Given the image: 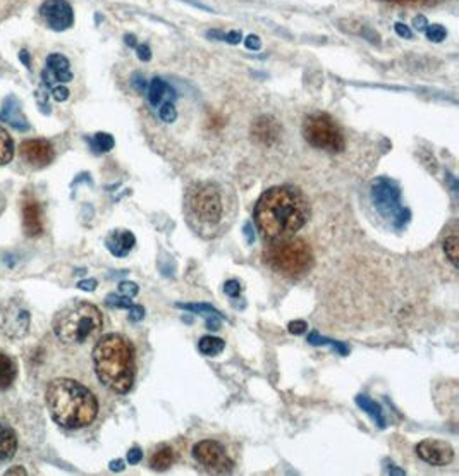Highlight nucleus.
<instances>
[{
    "instance_id": "nucleus-1",
    "label": "nucleus",
    "mask_w": 459,
    "mask_h": 476,
    "mask_svg": "<svg viewBox=\"0 0 459 476\" xmlns=\"http://www.w3.org/2000/svg\"><path fill=\"white\" fill-rule=\"evenodd\" d=\"M310 217V206L299 189L292 186H275L260 196L255 206L258 231L268 241L292 237Z\"/></svg>"
},
{
    "instance_id": "nucleus-2",
    "label": "nucleus",
    "mask_w": 459,
    "mask_h": 476,
    "mask_svg": "<svg viewBox=\"0 0 459 476\" xmlns=\"http://www.w3.org/2000/svg\"><path fill=\"white\" fill-rule=\"evenodd\" d=\"M45 399L54 422L69 430L92 425L98 415V400L93 392L73 379L52 380Z\"/></svg>"
},
{
    "instance_id": "nucleus-3",
    "label": "nucleus",
    "mask_w": 459,
    "mask_h": 476,
    "mask_svg": "<svg viewBox=\"0 0 459 476\" xmlns=\"http://www.w3.org/2000/svg\"><path fill=\"white\" fill-rule=\"evenodd\" d=\"M95 374L102 386L116 394H128L134 383V349L126 337L107 334L93 347Z\"/></svg>"
},
{
    "instance_id": "nucleus-4",
    "label": "nucleus",
    "mask_w": 459,
    "mask_h": 476,
    "mask_svg": "<svg viewBox=\"0 0 459 476\" xmlns=\"http://www.w3.org/2000/svg\"><path fill=\"white\" fill-rule=\"evenodd\" d=\"M222 189L213 182H196L186 193L184 215L189 227L203 237L220 236L232 220L227 219Z\"/></svg>"
},
{
    "instance_id": "nucleus-5",
    "label": "nucleus",
    "mask_w": 459,
    "mask_h": 476,
    "mask_svg": "<svg viewBox=\"0 0 459 476\" xmlns=\"http://www.w3.org/2000/svg\"><path fill=\"white\" fill-rule=\"evenodd\" d=\"M104 319L95 304L79 301L66 307L54 319V332L64 344H83L102 331Z\"/></svg>"
},
{
    "instance_id": "nucleus-6",
    "label": "nucleus",
    "mask_w": 459,
    "mask_h": 476,
    "mask_svg": "<svg viewBox=\"0 0 459 476\" xmlns=\"http://www.w3.org/2000/svg\"><path fill=\"white\" fill-rule=\"evenodd\" d=\"M263 260L272 270L291 280L302 279L314 267V253L310 246L303 239L292 237L272 241L265 248Z\"/></svg>"
},
{
    "instance_id": "nucleus-7",
    "label": "nucleus",
    "mask_w": 459,
    "mask_h": 476,
    "mask_svg": "<svg viewBox=\"0 0 459 476\" xmlns=\"http://www.w3.org/2000/svg\"><path fill=\"white\" fill-rule=\"evenodd\" d=\"M371 203L386 220H389L395 229H403L410 220V210L401 203V189L394 181L387 177H378L374 181L370 189Z\"/></svg>"
},
{
    "instance_id": "nucleus-8",
    "label": "nucleus",
    "mask_w": 459,
    "mask_h": 476,
    "mask_svg": "<svg viewBox=\"0 0 459 476\" xmlns=\"http://www.w3.org/2000/svg\"><path fill=\"white\" fill-rule=\"evenodd\" d=\"M303 136L314 148L328 153H339L346 146L341 129L334 119L322 112L306 116L303 122Z\"/></svg>"
},
{
    "instance_id": "nucleus-9",
    "label": "nucleus",
    "mask_w": 459,
    "mask_h": 476,
    "mask_svg": "<svg viewBox=\"0 0 459 476\" xmlns=\"http://www.w3.org/2000/svg\"><path fill=\"white\" fill-rule=\"evenodd\" d=\"M193 456L201 466L208 468L213 473H227L232 470V461L229 459L222 444L217 440L205 439L193 447Z\"/></svg>"
},
{
    "instance_id": "nucleus-10",
    "label": "nucleus",
    "mask_w": 459,
    "mask_h": 476,
    "mask_svg": "<svg viewBox=\"0 0 459 476\" xmlns=\"http://www.w3.org/2000/svg\"><path fill=\"white\" fill-rule=\"evenodd\" d=\"M30 311L23 307V303L11 301L2 309V332L11 339H21L30 331Z\"/></svg>"
},
{
    "instance_id": "nucleus-11",
    "label": "nucleus",
    "mask_w": 459,
    "mask_h": 476,
    "mask_svg": "<svg viewBox=\"0 0 459 476\" xmlns=\"http://www.w3.org/2000/svg\"><path fill=\"white\" fill-rule=\"evenodd\" d=\"M40 14L54 31H66L74 23L73 7L67 0H45L40 7Z\"/></svg>"
},
{
    "instance_id": "nucleus-12",
    "label": "nucleus",
    "mask_w": 459,
    "mask_h": 476,
    "mask_svg": "<svg viewBox=\"0 0 459 476\" xmlns=\"http://www.w3.org/2000/svg\"><path fill=\"white\" fill-rule=\"evenodd\" d=\"M19 153H21L23 160L33 167H47L49 164H52L55 157L52 143L42 140V138L23 141L19 146Z\"/></svg>"
},
{
    "instance_id": "nucleus-13",
    "label": "nucleus",
    "mask_w": 459,
    "mask_h": 476,
    "mask_svg": "<svg viewBox=\"0 0 459 476\" xmlns=\"http://www.w3.org/2000/svg\"><path fill=\"white\" fill-rule=\"evenodd\" d=\"M418 458L432 466H446L454 459V449L446 440H423L417 446Z\"/></svg>"
},
{
    "instance_id": "nucleus-14",
    "label": "nucleus",
    "mask_w": 459,
    "mask_h": 476,
    "mask_svg": "<svg viewBox=\"0 0 459 476\" xmlns=\"http://www.w3.org/2000/svg\"><path fill=\"white\" fill-rule=\"evenodd\" d=\"M42 78L50 90L57 86L55 83H69L73 79L69 61L62 54H50L47 57V67L42 73Z\"/></svg>"
},
{
    "instance_id": "nucleus-15",
    "label": "nucleus",
    "mask_w": 459,
    "mask_h": 476,
    "mask_svg": "<svg viewBox=\"0 0 459 476\" xmlns=\"http://www.w3.org/2000/svg\"><path fill=\"white\" fill-rule=\"evenodd\" d=\"M23 213V229L25 234L30 237H37L43 232V220H42V208L40 203L33 196H25L21 203Z\"/></svg>"
},
{
    "instance_id": "nucleus-16",
    "label": "nucleus",
    "mask_w": 459,
    "mask_h": 476,
    "mask_svg": "<svg viewBox=\"0 0 459 476\" xmlns=\"http://www.w3.org/2000/svg\"><path fill=\"white\" fill-rule=\"evenodd\" d=\"M280 133V124L270 116H262L255 121V124L251 126V136L255 138V141H258L260 145L270 146L274 143L279 141Z\"/></svg>"
},
{
    "instance_id": "nucleus-17",
    "label": "nucleus",
    "mask_w": 459,
    "mask_h": 476,
    "mask_svg": "<svg viewBox=\"0 0 459 476\" xmlns=\"http://www.w3.org/2000/svg\"><path fill=\"white\" fill-rule=\"evenodd\" d=\"M0 122H6V124L13 126L18 131H28L30 129V122L25 117L21 110V103L16 97H7L2 103V109H0Z\"/></svg>"
},
{
    "instance_id": "nucleus-18",
    "label": "nucleus",
    "mask_w": 459,
    "mask_h": 476,
    "mask_svg": "<svg viewBox=\"0 0 459 476\" xmlns=\"http://www.w3.org/2000/svg\"><path fill=\"white\" fill-rule=\"evenodd\" d=\"M134 244H136V237L129 231L110 232V236L105 239L107 249L117 258L128 256L129 251L134 248Z\"/></svg>"
},
{
    "instance_id": "nucleus-19",
    "label": "nucleus",
    "mask_w": 459,
    "mask_h": 476,
    "mask_svg": "<svg viewBox=\"0 0 459 476\" xmlns=\"http://www.w3.org/2000/svg\"><path fill=\"white\" fill-rule=\"evenodd\" d=\"M18 452V435L11 427L0 423V461H9Z\"/></svg>"
},
{
    "instance_id": "nucleus-20",
    "label": "nucleus",
    "mask_w": 459,
    "mask_h": 476,
    "mask_svg": "<svg viewBox=\"0 0 459 476\" xmlns=\"http://www.w3.org/2000/svg\"><path fill=\"white\" fill-rule=\"evenodd\" d=\"M18 379V363L6 352H0V391H7Z\"/></svg>"
},
{
    "instance_id": "nucleus-21",
    "label": "nucleus",
    "mask_w": 459,
    "mask_h": 476,
    "mask_svg": "<svg viewBox=\"0 0 459 476\" xmlns=\"http://www.w3.org/2000/svg\"><path fill=\"white\" fill-rule=\"evenodd\" d=\"M174 461H176V454H174L172 447L162 444L153 451L152 458H150V468L155 471H165L172 466Z\"/></svg>"
},
{
    "instance_id": "nucleus-22",
    "label": "nucleus",
    "mask_w": 459,
    "mask_h": 476,
    "mask_svg": "<svg viewBox=\"0 0 459 476\" xmlns=\"http://www.w3.org/2000/svg\"><path fill=\"white\" fill-rule=\"evenodd\" d=\"M356 404H358V406L362 407L368 416H371V418L375 420V423H377L378 428H386V420H383L382 407L378 406L375 400H371L368 395H356Z\"/></svg>"
},
{
    "instance_id": "nucleus-23",
    "label": "nucleus",
    "mask_w": 459,
    "mask_h": 476,
    "mask_svg": "<svg viewBox=\"0 0 459 476\" xmlns=\"http://www.w3.org/2000/svg\"><path fill=\"white\" fill-rule=\"evenodd\" d=\"M224 347H225L224 340L213 335L201 337L200 343H198V349H200L201 355L205 356H219L220 352L224 351Z\"/></svg>"
},
{
    "instance_id": "nucleus-24",
    "label": "nucleus",
    "mask_w": 459,
    "mask_h": 476,
    "mask_svg": "<svg viewBox=\"0 0 459 476\" xmlns=\"http://www.w3.org/2000/svg\"><path fill=\"white\" fill-rule=\"evenodd\" d=\"M172 88L167 85V83L164 81V79L160 78H155L152 83H150L148 86V100L152 105H158V103H162L164 100V97L167 93H171Z\"/></svg>"
},
{
    "instance_id": "nucleus-25",
    "label": "nucleus",
    "mask_w": 459,
    "mask_h": 476,
    "mask_svg": "<svg viewBox=\"0 0 459 476\" xmlns=\"http://www.w3.org/2000/svg\"><path fill=\"white\" fill-rule=\"evenodd\" d=\"M14 157V141L11 134L0 126V165H6Z\"/></svg>"
},
{
    "instance_id": "nucleus-26",
    "label": "nucleus",
    "mask_w": 459,
    "mask_h": 476,
    "mask_svg": "<svg viewBox=\"0 0 459 476\" xmlns=\"http://www.w3.org/2000/svg\"><path fill=\"white\" fill-rule=\"evenodd\" d=\"M90 146L95 153H107L114 148V138L107 133H98L93 138H90Z\"/></svg>"
},
{
    "instance_id": "nucleus-27",
    "label": "nucleus",
    "mask_w": 459,
    "mask_h": 476,
    "mask_svg": "<svg viewBox=\"0 0 459 476\" xmlns=\"http://www.w3.org/2000/svg\"><path fill=\"white\" fill-rule=\"evenodd\" d=\"M458 249H459L458 234L456 232L449 234L444 241V253L453 265H458Z\"/></svg>"
},
{
    "instance_id": "nucleus-28",
    "label": "nucleus",
    "mask_w": 459,
    "mask_h": 476,
    "mask_svg": "<svg viewBox=\"0 0 459 476\" xmlns=\"http://www.w3.org/2000/svg\"><path fill=\"white\" fill-rule=\"evenodd\" d=\"M177 308H184V309H189V311H195V313H207V315H217L222 319V315H220L219 309H215L212 307V304H207V303H189V304H181L177 303L176 304Z\"/></svg>"
},
{
    "instance_id": "nucleus-29",
    "label": "nucleus",
    "mask_w": 459,
    "mask_h": 476,
    "mask_svg": "<svg viewBox=\"0 0 459 476\" xmlns=\"http://www.w3.org/2000/svg\"><path fill=\"white\" fill-rule=\"evenodd\" d=\"M158 116H160L162 121L167 122V124H171V122L176 121V119H177V110H176V107H174V103L172 102L162 103L160 110H158Z\"/></svg>"
},
{
    "instance_id": "nucleus-30",
    "label": "nucleus",
    "mask_w": 459,
    "mask_h": 476,
    "mask_svg": "<svg viewBox=\"0 0 459 476\" xmlns=\"http://www.w3.org/2000/svg\"><path fill=\"white\" fill-rule=\"evenodd\" d=\"M425 33H427V38H429L430 42H434V43H441L442 40L447 37L446 28L441 26V25H432V26L429 25V26H427Z\"/></svg>"
},
{
    "instance_id": "nucleus-31",
    "label": "nucleus",
    "mask_w": 459,
    "mask_h": 476,
    "mask_svg": "<svg viewBox=\"0 0 459 476\" xmlns=\"http://www.w3.org/2000/svg\"><path fill=\"white\" fill-rule=\"evenodd\" d=\"M105 303L107 307H112V308H126L129 309L133 307L134 303H131V297H121V296H116V294H110L105 297Z\"/></svg>"
},
{
    "instance_id": "nucleus-32",
    "label": "nucleus",
    "mask_w": 459,
    "mask_h": 476,
    "mask_svg": "<svg viewBox=\"0 0 459 476\" xmlns=\"http://www.w3.org/2000/svg\"><path fill=\"white\" fill-rule=\"evenodd\" d=\"M119 292H121L122 296L126 297H134L140 292V287H138V284L134 282H129V280H124V282L119 284Z\"/></svg>"
},
{
    "instance_id": "nucleus-33",
    "label": "nucleus",
    "mask_w": 459,
    "mask_h": 476,
    "mask_svg": "<svg viewBox=\"0 0 459 476\" xmlns=\"http://www.w3.org/2000/svg\"><path fill=\"white\" fill-rule=\"evenodd\" d=\"M224 292L229 297H237L241 294V284L237 280H227L224 284Z\"/></svg>"
},
{
    "instance_id": "nucleus-34",
    "label": "nucleus",
    "mask_w": 459,
    "mask_h": 476,
    "mask_svg": "<svg viewBox=\"0 0 459 476\" xmlns=\"http://www.w3.org/2000/svg\"><path fill=\"white\" fill-rule=\"evenodd\" d=\"M287 331L291 332V334L302 335L308 331V325L306 322H303V320H294V322H291L287 325Z\"/></svg>"
},
{
    "instance_id": "nucleus-35",
    "label": "nucleus",
    "mask_w": 459,
    "mask_h": 476,
    "mask_svg": "<svg viewBox=\"0 0 459 476\" xmlns=\"http://www.w3.org/2000/svg\"><path fill=\"white\" fill-rule=\"evenodd\" d=\"M52 95L57 102H66L69 98V90L64 85H57L52 88Z\"/></svg>"
},
{
    "instance_id": "nucleus-36",
    "label": "nucleus",
    "mask_w": 459,
    "mask_h": 476,
    "mask_svg": "<svg viewBox=\"0 0 459 476\" xmlns=\"http://www.w3.org/2000/svg\"><path fill=\"white\" fill-rule=\"evenodd\" d=\"M308 343L314 344V346H323V344H334V340L327 339V337H322L318 332H311V334L308 335Z\"/></svg>"
},
{
    "instance_id": "nucleus-37",
    "label": "nucleus",
    "mask_w": 459,
    "mask_h": 476,
    "mask_svg": "<svg viewBox=\"0 0 459 476\" xmlns=\"http://www.w3.org/2000/svg\"><path fill=\"white\" fill-rule=\"evenodd\" d=\"M145 316V308L140 307V304H133L131 308H129V319H131V322H140V320H143Z\"/></svg>"
},
{
    "instance_id": "nucleus-38",
    "label": "nucleus",
    "mask_w": 459,
    "mask_h": 476,
    "mask_svg": "<svg viewBox=\"0 0 459 476\" xmlns=\"http://www.w3.org/2000/svg\"><path fill=\"white\" fill-rule=\"evenodd\" d=\"M143 459V451L140 449V447H133V449H129L128 452V463L129 464H138Z\"/></svg>"
},
{
    "instance_id": "nucleus-39",
    "label": "nucleus",
    "mask_w": 459,
    "mask_h": 476,
    "mask_svg": "<svg viewBox=\"0 0 459 476\" xmlns=\"http://www.w3.org/2000/svg\"><path fill=\"white\" fill-rule=\"evenodd\" d=\"M394 30H395V33H398L401 38H406V40L413 38V33H411L410 28H407L406 25H403V23H395Z\"/></svg>"
},
{
    "instance_id": "nucleus-40",
    "label": "nucleus",
    "mask_w": 459,
    "mask_h": 476,
    "mask_svg": "<svg viewBox=\"0 0 459 476\" xmlns=\"http://www.w3.org/2000/svg\"><path fill=\"white\" fill-rule=\"evenodd\" d=\"M97 285H98V282L95 279H85V280H79L78 289H81V291L92 292V291H95V289H97Z\"/></svg>"
},
{
    "instance_id": "nucleus-41",
    "label": "nucleus",
    "mask_w": 459,
    "mask_h": 476,
    "mask_svg": "<svg viewBox=\"0 0 459 476\" xmlns=\"http://www.w3.org/2000/svg\"><path fill=\"white\" fill-rule=\"evenodd\" d=\"M244 43H246V47L249 50H260V49H262V40L256 37V35H249Z\"/></svg>"
},
{
    "instance_id": "nucleus-42",
    "label": "nucleus",
    "mask_w": 459,
    "mask_h": 476,
    "mask_svg": "<svg viewBox=\"0 0 459 476\" xmlns=\"http://www.w3.org/2000/svg\"><path fill=\"white\" fill-rule=\"evenodd\" d=\"M136 52H138V57L141 59V61H150V59H152V52H150V49L146 45H138L136 47Z\"/></svg>"
},
{
    "instance_id": "nucleus-43",
    "label": "nucleus",
    "mask_w": 459,
    "mask_h": 476,
    "mask_svg": "<svg viewBox=\"0 0 459 476\" xmlns=\"http://www.w3.org/2000/svg\"><path fill=\"white\" fill-rule=\"evenodd\" d=\"M413 26L417 28V30L420 31H425L427 26H429V23H427V19L423 18V16H418V18L413 19Z\"/></svg>"
},
{
    "instance_id": "nucleus-44",
    "label": "nucleus",
    "mask_w": 459,
    "mask_h": 476,
    "mask_svg": "<svg viewBox=\"0 0 459 476\" xmlns=\"http://www.w3.org/2000/svg\"><path fill=\"white\" fill-rule=\"evenodd\" d=\"M207 327L212 328V331H219L220 328V316L213 315L212 319L207 320Z\"/></svg>"
},
{
    "instance_id": "nucleus-45",
    "label": "nucleus",
    "mask_w": 459,
    "mask_h": 476,
    "mask_svg": "<svg viewBox=\"0 0 459 476\" xmlns=\"http://www.w3.org/2000/svg\"><path fill=\"white\" fill-rule=\"evenodd\" d=\"M244 234H246V239H248V243L251 244L253 241H255V234H253V225L249 224V222H248L246 225H244Z\"/></svg>"
},
{
    "instance_id": "nucleus-46",
    "label": "nucleus",
    "mask_w": 459,
    "mask_h": 476,
    "mask_svg": "<svg viewBox=\"0 0 459 476\" xmlns=\"http://www.w3.org/2000/svg\"><path fill=\"white\" fill-rule=\"evenodd\" d=\"M110 470H112V471H122V470H124V461H121V459H116V461L110 463Z\"/></svg>"
},
{
    "instance_id": "nucleus-47",
    "label": "nucleus",
    "mask_w": 459,
    "mask_h": 476,
    "mask_svg": "<svg viewBox=\"0 0 459 476\" xmlns=\"http://www.w3.org/2000/svg\"><path fill=\"white\" fill-rule=\"evenodd\" d=\"M6 475L11 476V475H28V473L23 466H16V468H13V470H7Z\"/></svg>"
},
{
    "instance_id": "nucleus-48",
    "label": "nucleus",
    "mask_w": 459,
    "mask_h": 476,
    "mask_svg": "<svg viewBox=\"0 0 459 476\" xmlns=\"http://www.w3.org/2000/svg\"><path fill=\"white\" fill-rule=\"evenodd\" d=\"M19 57H21V61H23V64H25L28 69H30V66H31V62H30V54H28L26 50H21V54H19Z\"/></svg>"
},
{
    "instance_id": "nucleus-49",
    "label": "nucleus",
    "mask_w": 459,
    "mask_h": 476,
    "mask_svg": "<svg viewBox=\"0 0 459 476\" xmlns=\"http://www.w3.org/2000/svg\"><path fill=\"white\" fill-rule=\"evenodd\" d=\"M386 2H393V4H407V6H413V4H422L423 0H386Z\"/></svg>"
},
{
    "instance_id": "nucleus-50",
    "label": "nucleus",
    "mask_w": 459,
    "mask_h": 476,
    "mask_svg": "<svg viewBox=\"0 0 459 476\" xmlns=\"http://www.w3.org/2000/svg\"><path fill=\"white\" fill-rule=\"evenodd\" d=\"M138 79V83H134V86H136L138 91H143L146 88V85H145V79H141L140 76H136Z\"/></svg>"
}]
</instances>
